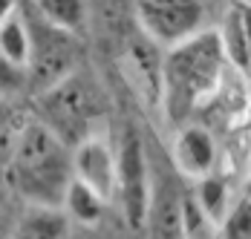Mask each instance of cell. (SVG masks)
Instances as JSON below:
<instances>
[{
  "label": "cell",
  "mask_w": 251,
  "mask_h": 239,
  "mask_svg": "<svg viewBox=\"0 0 251 239\" xmlns=\"http://www.w3.org/2000/svg\"><path fill=\"white\" fill-rule=\"evenodd\" d=\"M231 70L217 29H202L200 35L165 49L162 55V93L159 107L174 127L188 124L208 96L217 90L223 75Z\"/></svg>",
  "instance_id": "1"
},
{
  "label": "cell",
  "mask_w": 251,
  "mask_h": 239,
  "mask_svg": "<svg viewBox=\"0 0 251 239\" xmlns=\"http://www.w3.org/2000/svg\"><path fill=\"white\" fill-rule=\"evenodd\" d=\"M73 179H75L73 147L64 139H58L44 121L32 116L26 121L21 139H18L15 156L3 173V182L26 205L61 208L64 193H67Z\"/></svg>",
  "instance_id": "2"
},
{
  "label": "cell",
  "mask_w": 251,
  "mask_h": 239,
  "mask_svg": "<svg viewBox=\"0 0 251 239\" xmlns=\"http://www.w3.org/2000/svg\"><path fill=\"white\" fill-rule=\"evenodd\" d=\"M35 119L44 121L70 147L99 136L104 121V98L99 84L87 72H73L61 84L35 96Z\"/></svg>",
  "instance_id": "3"
},
{
  "label": "cell",
  "mask_w": 251,
  "mask_h": 239,
  "mask_svg": "<svg viewBox=\"0 0 251 239\" xmlns=\"http://www.w3.org/2000/svg\"><path fill=\"white\" fill-rule=\"evenodd\" d=\"M24 15L29 21V32H32V52H29V93L41 96L50 87L61 84L64 78H70L78 72V61H81V49H78V35L58 29L50 21H44L32 3H24Z\"/></svg>",
  "instance_id": "4"
},
{
  "label": "cell",
  "mask_w": 251,
  "mask_h": 239,
  "mask_svg": "<svg viewBox=\"0 0 251 239\" xmlns=\"http://www.w3.org/2000/svg\"><path fill=\"white\" fill-rule=\"evenodd\" d=\"M136 21L145 38L171 49L205 29L202 0H136Z\"/></svg>",
  "instance_id": "5"
},
{
  "label": "cell",
  "mask_w": 251,
  "mask_h": 239,
  "mask_svg": "<svg viewBox=\"0 0 251 239\" xmlns=\"http://www.w3.org/2000/svg\"><path fill=\"white\" fill-rule=\"evenodd\" d=\"M153 193V170L148 165L145 144L136 133H127L119 144V188L116 202L125 214L130 228H145L151 211Z\"/></svg>",
  "instance_id": "6"
},
{
  "label": "cell",
  "mask_w": 251,
  "mask_h": 239,
  "mask_svg": "<svg viewBox=\"0 0 251 239\" xmlns=\"http://www.w3.org/2000/svg\"><path fill=\"white\" fill-rule=\"evenodd\" d=\"M171 159L174 167L185 176V179H202L214 170H220V159L223 150L214 136L211 127H205L200 121H188L182 127H176L174 144H171Z\"/></svg>",
  "instance_id": "7"
},
{
  "label": "cell",
  "mask_w": 251,
  "mask_h": 239,
  "mask_svg": "<svg viewBox=\"0 0 251 239\" xmlns=\"http://www.w3.org/2000/svg\"><path fill=\"white\" fill-rule=\"evenodd\" d=\"M73 173L78 182L99 191L107 202H116L119 188V147L107 142V136H90L73 147Z\"/></svg>",
  "instance_id": "8"
},
{
  "label": "cell",
  "mask_w": 251,
  "mask_h": 239,
  "mask_svg": "<svg viewBox=\"0 0 251 239\" xmlns=\"http://www.w3.org/2000/svg\"><path fill=\"white\" fill-rule=\"evenodd\" d=\"M217 38L223 44L228 64L234 70L251 75V3L228 0L226 12L217 26Z\"/></svg>",
  "instance_id": "9"
},
{
  "label": "cell",
  "mask_w": 251,
  "mask_h": 239,
  "mask_svg": "<svg viewBox=\"0 0 251 239\" xmlns=\"http://www.w3.org/2000/svg\"><path fill=\"white\" fill-rule=\"evenodd\" d=\"M191 196L202 205L205 214L214 216V219L223 225V219H226V214L231 211L234 199L240 196V185H234L231 173H226V170H214V173H208V176H202V179L194 182Z\"/></svg>",
  "instance_id": "10"
},
{
  "label": "cell",
  "mask_w": 251,
  "mask_h": 239,
  "mask_svg": "<svg viewBox=\"0 0 251 239\" xmlns=\"http://www.w3.org/2000/svg\"><path fill=\"white\" fill-rule=\"evenodd\" d=\"M67 228H70V219L61 208L29 205V211L12 225L6 239H64Z\"/></svg>",
  "instance_id": "11"
},
{
  "label": "cell",
  "mask_w": 251,
  "mask_h": 239,
  "mask_svg": "<svg viewBox=\"0 0 251 239\" xmlns=\"http://www.w3.org/2000/svg\"><path fill=\"white\" fill-rule=\"evenodd\" d=\"M107 199L101 196L99 191H93L90 185L73 179L70 188L64 193V202H61V211L67 214L70 222H78V225H99L104 211H107Z\"/></svg>",
  "instance_id": "12"
},
{
  "label": "cell",
  "mask_w": 251,
  "mask_h": 239,
  "mask_svg": "<svg viewBox=\"0 0 251 239\" xmlns=\"http://www.w3.org/2000/svg\"><path fill=\"white\" fill-rule=\"evenodd\" d=\"M29 3L44 21H50L58 29H67L73 35H84V29L90 24L87 0H29Z\"/></svg>",
  "instance_id": "13"
},
{
  "label": "cell",
  "mask_w": 251,
  "mask_h": 239,
  "mask_svg": "<svg viewBox=\"0 0 251 239\" xmlns=\"http://www.w3.org/2000/svg\"><path fill=\"white\" fill-rule=\"evenodd\" d=\"M29 52H32V32H29V21H26L24 3H21L18 15H12L6 24L0 26V55L26 70Z\"/></svg>",
  "instance_id": "14"
},
{
  "label": "cell",
  "mask_w": 251,
  "mask_h": 239,
  "mask_svg": "<svg viewBox=\"0 0 251 239\" xmlns=\"http://www.w3.org/2000/svg\"><path fill=\"white\" fill-rule=\"evenodd\" d=\"M29 119L32 116H26L12 98H0V176L9 167V162L15 156V147H18V139H21Z\"/></svg>",
  "instance_id": "15"
},
{
  "label": "cell",
  "mask_w": 251,
  "mask_h": 239,
  "mask_svg": "<svg viewBox=\"0 0 251 239\" xmlns=\"http://www.w3.org/2000/svg\"><path fill=\"white\" fill-rule=\"evenodd\" d=\"M223 239H251V199L243 193L234 199L231 211L223 219Z\"/></svg>",
  "instance_id": "16"
},
{
  "label": "cell",
  "mask_w": 251,
  "mask_h": 239,
  "mask_svg": "<svg viewBox=\"0 0 251 239\" xmlns=\"http://www.w3.org/2000/svg\"><path fill=\"white\" fill-rule=\"evenodd\" d=\"M29 93V72L0 55V98H15Z\"/></svg>",
  "instance_id": "17"
},
{
  "label": "cell",
  "mask_w": 251,
  "mask_h": 239,
  "mask_svg": "<svg viewBox=\"0 0 251 239\" xmlns=\"http://www.w3.org/2000/svg\"><path fill=\"white\" fill-rule=\"evenodd\" d=\"M21 9V0H0V26L6 24L12 15H18Z\"/></svg>",
  "instance_id": "18"
},
{
  "label": "cell",
  "mask_w": 251,
  "mask_h": 239,
  "mask_svg": "<svg viewBox=\"0 0 251 239\" xmlns=\"http://www.w3.org/2000/svg\"><path fill=\"white\" fill-rule=\"evenodd\" d=\"M240 193H243L246 199H251V170L243 176V182H240Z\"/></svg>",
  "instance_id": "19"
},
{
  "label": "cell",
  "mask_w": 251,
  "mask_h": 239,
  "mask_svg": "<svg viewBox=\"0 0 251 239\" xmlns=\"http://www.w3.org/2000/svg\"><path fill=\"white\" fill-rule=\"evenodd\" d=\"M6 196H9V185H6L3 176H0V214H3V208H6Z\"/></svg>",
  "instance_id": "20"
},
{
  "label": "cell",
  "mask_w": 251,
  "mask_h": 239,
  "mask_svg": "<svg viewBox=\"0 0 251 239\" xmlns=\"http://www.w3.org/2000/svg\"><path fill=\"white\" fill-rule=\"evenodd\" d=\"M243 130H246V142H249V162H251V116L246 119V124H243Z\"/></svg>",
  "instance_id": "21"
},
{
  "label": "cell",
  "mask_w": 251,
  "mask_h": 239,
  "mask_svg": "<svg viewBox=\"0 0 251 239\" xmlns=\"http://www.w3.org/2000/svg\"><path fill=\"white\" fill-rule=\"evenodd\" d=\"M249 3H251V0H249Z\"/></svg>",
  "instance_id": "22"
}]
</instances>
